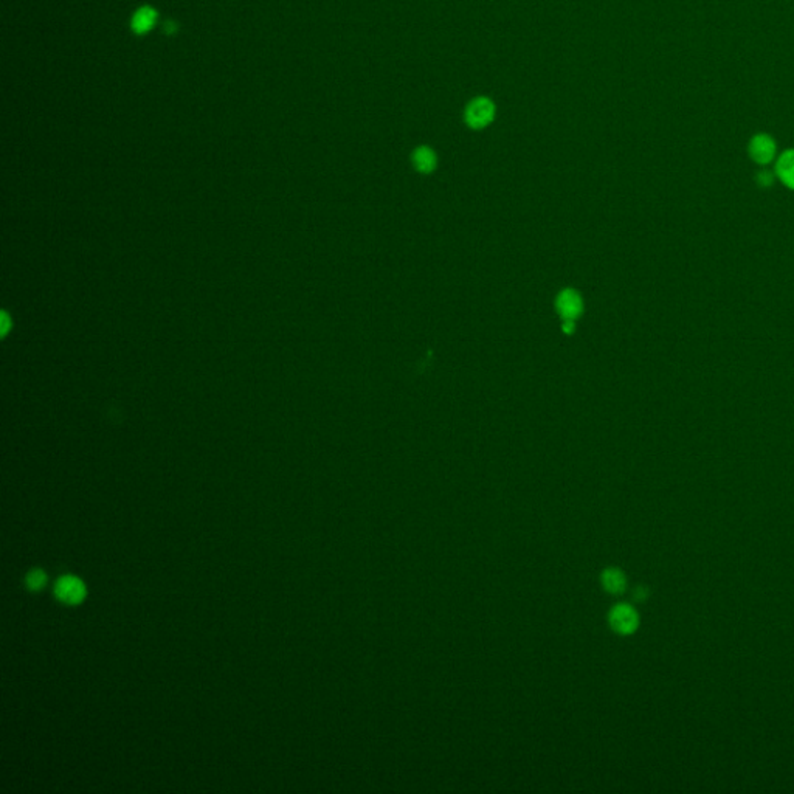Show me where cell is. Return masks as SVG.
<instances>
[{
    "instance_id": "obj_1",
    "label": "cell",
    "mask_w": 794,
    "mask_h": 794,
    "mask_svg": "<svg viewBox=\"0 0 794 794\" xmlns=\"http://www.w3.org/2000/svg\"><path fill=\"white\" fill-rule=\"evenodd\" d=\"M495 118V104L491 98L478 97L470 101L464 112V120L471 129H483Z\"/></svg>"
},
{
    "instance_id": "obj_2",
    "label": "cell",
    "mask_w": 794,
    "mask_h": 794,
    "mask_svg": "<svg viewBox=\"0 0 794 794\" xmlns=\"http://www.w3.org/2000/svg\"><path fill=\"white\" fill-rule=\"evenodd\" d=\"M748 154L754 163L760 167H768L776 160L777 145L771 136L768 133H756L748 143Z\"/></svg>"
},
{
    "instance_id": "obj_3",
    "label": "cell",
    "mask_w": 794,
    "mask_h": 794,
    "mask_svg": "<svg viewBox=\"0 0 794 794\" xmlns=\"http://www.w3.org/2000/svg\"><path fill=\"white\" fill-rule=\"evenodd\" d=\"M610 625L619 634H630L639 625V616L633 607L619 603L610 611Z\"/></svg>"
},
{
    "instance_id": "obj_4",
    "label": "cell",
    "mask_w": 794,
    "mask_h": 794,
    "mask_svg": "<svg viewBox=\"0 0 794 794\" xmlns=\"http://www.w3.org/2000/svg\"><path fill=\"white\" fill-rule=\"evenodd\" d=\"M56 596L67 603H80L85 596V587L80 579L66 576L58 580Z\"/></svg>"
},
{
    "instance_id": "obj_5",
    "label": "cell",
    "mask_w": 794,
    "mask_h": 794,
    "mask_svg": "<svg viewBox=\"0 0 794 794\" xmlns=\"http://www.w3.org/2000/svg\"><path fill=\"white\" fill-rule=\"evenodd\" d=\"M159 22V13L155 8L145 5L140 6L138 10L132 14L131 19V30L138 36H143L149 31H152Z\"/></svg>"
},
{
    "instance_id": "obj_6",
    "label": "cell",
    "mask_w": 794,
    "mask_h": 794,
    "mask_svg": "<svg viewBox=\"0 0 794 794\" xmlns=\"http://www.w3.org/2000/svg\"><path fill=\"white\" fill-rule=\"evenodd\" d=\"M555 306L563 320H576L582 313V309H584L582 298L574 290H563L559 298H557Z\"/></svg>"
},
{
    "instance_id": "obj_7",
    "label": "cell",
    "mask_w": 794,
    "mask_h": 794,
    "mask_svg": "<svg viewBox=\"0 0 794 794\" xmlns=\"http://www.w3.org/2000/svg\"><path fill=\"white\" fill-rule=\"evenodd\" d=\"M774 172L777 180L794 191V149H787L777 157Z\"/></svg>"
},
{
    "instance_id": "obj_8",
    "label": "cell",
    "mask_w": 794,
    "mask_h": 794,
    "mask_svg": "<svg viewBox=\"0 0 794 794\" xmlns=\"http://www.w3.org/2000/svg\"><path fill=\"white\" fill-rule=\"evenodd\" d=\"M413 164L419 172L428 174V172H433L438 167V155L431 148L419 146L413 152Z\"/></svg>"
},
{
    "instance_id": "obj_9",
    "label": "cell",
    "mask_w": 794,
    "mask_h": 794,
    "mask_svg": "<svg viewBox=\"0 0 794 794\" xmlns=\"http://www.w3.org/2000/svg\"><path fill=\"white\" fill-rule=\"evenodd\" d=\"M602 585L611 594H620L627 587L624 572L618 568H608L602 572Z\"/></svg>"
},
{
    "instance_id": "obj_10",
    "label": "cell",
    "mask_w": 794,
    "mask_h": 794,
    "mask_svg": "<svg viewBox=\"0 0 794 794\" xmlns=\"http://www.w3.org/2000/svg\"><path fill=\"white\" fill-rule=\"evenodd\" d=\"M45 582H47V577H45V574H44L41 570H35V571L28 572V576H27V585H28V588H31V589H41V588L45 585Z\"/></svg>"
},
{
    "instance_id": "obj_11",
    "label": "cell",
    "mask_w": 794,
    "mask_h": 794,
    "mask_svg": "<svg viewBox=\"0 0 794 794\" xmlns=\"http://www.w3.org/2000/svg\"><path fill=\"white\" fill-rule=\"evenodd\" d=\"M776 179H777V177H776V172H771V171H768V169H762V171L757 172L756 184H757L760 188H769V186H773V185H774V180H776Z\"/></svg>"
},
{
    "instance_id": "obj_12",
    "label": "cell",
    "mask_w": 794,
    "mask_h": 794,
    "mask_svg": "<svg viewBox=\"0 0 794 794\" xmlns=\"http://www.w3.org/2000/svg\"><path fill=\"white\" fill-rule=\"evenodd\" d=\"M164 31H167L168 35H174L177 31V23L172 22V20L167 22V23H164Z\"/></svg>"
},
{
    "instance_id": "obj_13",
    "label": "cell",
    "mask_w": 794,
    "mask_h": 794,
    "mask_svg": "<svg viewBox=\"0 0 794 794\" xmlns=\"http://www.w3.org/2000/svg\"><path fill=\"white\" fill-rule=\"evenodd\" d=\"M572 329H574V320H565V323H563V331H565V332H568V334H571V332H572Z\"/></svg>"
}]
</instances>
